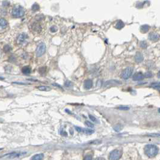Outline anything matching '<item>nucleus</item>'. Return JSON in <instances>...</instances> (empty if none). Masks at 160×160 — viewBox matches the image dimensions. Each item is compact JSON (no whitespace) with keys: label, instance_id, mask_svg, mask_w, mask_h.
Masks as SVG:
<instances>
[{"label":"nucleus","instance_id":"f257e3e1","mask_svg":"<svg viewBox=\"0 0 160 160\" xmlns=\"http://www.w3.org/2000/svg\"><path fill=\"white\" fill-rule=\"evenodd\" d=\"M158 152V148L153 144H147L144 147V153L149 158L155 157Z\"/></svg>","mask_w":160,"mask_h":160},{"label":"nucleus","instance_id":"f03ea898","mask_svg":"<svg viewBox=\"0 0 160 160\" xmlns=\"http://www.w3.org/2000/svg\"><path fill=\"white\" fill-rule=\"evenodd\" d=\"M24 9L21 6H16L12 10V15L15 17H21L24 16Z\"/></svg>","mask_w":160,"mask_h":160},{"label":"nucleus","instance_id":"7ed1b4c3","mask_svg":"<svg viewBox=\"0 0 160 160\" xmlns=\"http://www.w3.org/2000/svg\"><path fill=\"white\" fill-rule=\"evenodd\" d=\"M46 45L45 44V43H40L39 45L37 46L36 51V55H37V57H40L45 54V51H46Z\"/></svg>","mask_w":160,"mask_h":160},{"label":"nucleus","instance_id":"20e7f679","mask_svg":"<svg viewBox=\"0 0 160 160\" xmlns=\"http://www.w3.org/2000/svg\"><path fill=\"white\" fill-rule=\"evenodd\" d=\"M122 153L119 150H114L109 153V160H119L122 157Z\"/></svg>","mask_w":160,"mask_h":160},{"label":"nucleus","instance_id":"39448f33","mask_svg":"<svg viewBox=\"0 0 160 160\" xmlns=\"http://www.w3.org/2000/svg\"><path fill=\"white\" fill-rule=\"evenodd\" d=\"M133 72V68L132 67H128L126 68L121 74V77L124 80H127L131 76Z\"/></svg>","mask_w":160,"mask_h":160},{"label":"nucleus","instance_id":"423d86ee","mask_svg":"<svg viewBox=\"0 0 160 160\" xmlns=\"http://www.w3.org/2000/svg\"><path fill=\"white\" fill-rule=\"evenodd\" d=\"M75 129L79 133H83L85 134H92L94 133V131L92 130V129H85V128H80V127L78 126H75Z\"/></svg>","mask_w":160,"mask_h":160},{"label":"nucleus","instance_id":"0eeeda50","mask_svg":"<svg viewBox=\"0 0 160 160\" xmlns=\"http://www.w3.org/2000/svg\"><path fill=\"white\" fill-rule=\"evenodd\" d=\"M28 37L27 34L23 33L21 34L19 36H18L17 39V42L18 44H22L24 43V42H25V40L27 39Z\"/></svg>","mask_w":160,"mask_h":160},{"label":"nucleus","instance_id":"6e6552de","mask_svg":"<svg viewBox=\"0 0 160 160\" xmlns=\"http://www.w3.org/2000/svg\"><path fill=\"white\" fill-rule=\"evenodd\" d=\"M160 36L158 33H151L149 34V39L151 40V41L157 42L160 39Z\"/></svg>","mask_w":160,"mask_h":160},{"label":"nucleus","instance_id":"1a4fd4ad","mask_svg":"<svg viewBox=\"0 0 160 160\" xmlns=\"http://www.w3.org/2000/svg\"><path fill=\"white\" fill-rule=\"evenodd\" d=\"M144 75H143L142 72H137L134 75L133 79L134 81H141L143 80L144 78Z\"/></svg>","mask_w":160,"mask_h":160},{"label":"nucleus","instance_id":"9d476101","mask_svg":"<svg viewBox=\"0 0 160 160\" xmlns=\"http://www.w3.org/2000/svg\"><path fill=\"white\" fill-rule=\"evenodd\" d=\"M84 86L85 89H90L93 86V81L91 80H87L84 81Z\"/></svg>","mask_w":160,"mask_h":160},{"label":"nucleus","instance_id":"9b49d317","mask_svg":"<svg viewBox=\"0 0 160 160\" xmlns=\"http://www.w3.org/2000/svg\"><path fill=\"white\" fill-rule=\"evenodd\" d=\"M117 84H120V83L119 81L117 80H111L108 81L105 83V87L111 86V85H117Z\"/></svg>","mask_w":160,"mask_h":160},{"label":"nucleus","instance_id":"f8f14e48","mask_svg":"<svg viewBox=\"0 0 160 160\" xmlns=\"http://www.w3.org/2000/svg\"><path fill=\"white\" fill-rule=\"evenodd\" d=\"M135 60L136 62L140 63L143 60V55L141 52H137L135 56Z\"/></svg>","mask_w":160,"mask_h":160},{"label":"nucleus","instance_id":"ddd939ff","mask_svg":"<svg viewBox=\"0 0 160 160\" xmlns=\"http://www.w3.org/2000/svg\"><path fill=\"white\" fill-rule=\"evenodd\" d=\"M151 87L155 90L160 91V82H155V83H151Z\"/></svg>","mask_w":160,"mask_h":160},{"label":"nucleus","instance_id":"4468645a","mask_svg":"<svg viewBox=\"0 0 160 160\" xmlns=\"http://www.w3.org/2000/svg\"><path fill=\"white\" fill-rule=\"evenodd\" d=\"M44 157V155L43 153L36 154L31 158V160H42Z\"/></svg>","mask_w":160,"mask_h":160},{"label":"nucleus","instance_id":"2eb2a0df","mask_svg":"<svg viewBox=\"0 0 160 160\" xmlns=\"http://www.w3.org/2000/svg\"><path fill=\"white\" fill-rule=\"evenodd\" d=\"M37 89L40 90V91H50L51 90V88L50 87H48L46 85H40V86L37 87Z\"/></svg>","mask_w":160,"mask_h":160},{"label":"nucleus","instance_id":"dca6fc26","mask_svg":"<svg viewBox=\"0 0 160 160\" xmlns=\"http://www.w3.org/2000/svg\"><path fill=\"white\" fill-rule=\"evenodd\" d=\"M22 73L24 74H30V73L31 72V68H30V66H24V67H22Z\"/></svg>","mask_w":160,"mask_h":160},{"label":"nucleus","instance_id":"f3484780","mask_svg":"<svg viewBox=\"0 0 160 160\" xmlns=\"http://www.w3.org/2000/svg\"><path fill=\"white\" fill-rule=\"evenodd\" d=\"M0 23H1V28H4L7 26V21H6L5 19L4 18H1V20H0Z\"/></svg>","mask_w":160,"mask_h":160},{"label":"nucleus","instance_id":"a211bd4d","mask_svg":"<svg viewBox=\"0 0 160 160\" xmlns=\"http://www.w3.org/2000/svg\"><path fill=\"white\" fill-rule=\"evenodd\" d=\"M125 27V24L122 21H119L116 25V28L118 30H121Z\"/></svg>","mask_w":160,"mask_h":160},{"label":"nucleus","instance_id":"6ab92c4d","mask_svg":"<svg viewBox=\"0 0 160 160\" xmlns=\"http://www.w3.org/2000/svg\"><path fill=\"white\" fill-rule=\"evenodd\" d=\"M149 26L147 25H142V27H140V30L142 33H147V31H149Z\"/></svg>","mask_w":160,"mask_h":160},{"label":"nucleus","instance_id":"aec40b11","mask_svg":"<svg viewBox=\"0 0 160 160\" xmlns=\"http://www.w3.org/2000/svg\"><path fill=\"white\" fill-rule=\"evenodd\" d=\"M31 9H32L33 12H37V11H38L40 9V7L38 4L34 3L32 7H31Z\"/></svg>","mask_w":160,"mask_h":160},{"label":"nucleus","instance_id":"412c9836","mask_svg":"<svg viewBox=\"0 0 160 160\" xmlns=\"http://www.w3.org/2000/svg\"><path fill=\"white\" fill-rule=\"evenodd\" d=\"M46 67H42L39 68V73L41 74V75H43V74H45V73H46Z\"/></svg>","mask_w":160,"mask_h":160},{"label":"nucleus","instance_id":"4be33fe9","mask_svg":"<svg viewBox=\"0 0 160 160\" xmlns=\"http://www.w3.org/2000/svg\"><path fill=\"white\" fill-rule=\"evenodd\" d=\"M64 85L66 87H72V83L70 81H66L65 84H64Z\"/></svg>","mask_w":160,"mask_h":160},{"label":"nucleus","instance_id":"5701e85b","mask_svg":"<svg viewBox=\"0 0 160 160\" xmlns=\"http://www.w3.org/2000/svg\"><path fill=\"white\" fill-rule=\"evenodd\" d=\"M11 50H12V48H11L10 46H9L8 45H6L4 46V51L6 52H8V51H10Z\"/></svg>","mask_w":160,"mask_h":160},{"label":"nucleus","instance_id":"b1692460","mask_svg":"<svg viewBox=\"0 0 160 160\" xmlns=\"http://www.w3.org/2000/svg\"><path fill=\"white\" fill-rule=\"evenodd\" d=\"M122 129V125L120 124H118V125H116L115 126V127L114 128V129L116 131L118 132L119 131H120L121 129Z\"/></svg>","mask_w":160,"mask_h":160},{"label":"nucleus","instance_id":"393cba45","mask_svg":"<svg viewBox=\"0 0 160 160\" xmlns=\"http://www.w3.org/2000/svg\"><path fill=\"white\" fill-rule=\"evenodd\" d=\"M35 24L36 23H34V24H33V30H36V31H38L39 32V28H40V29H41L42 28L41 27H40V25H39V24Z\"/></svg>","mask_w":160,"mask_h":160},{"label":"nucleus","instance_id":"a878e982","mask_svg":"<svg viewBox=\"0 0 160 160\" xmlns=\"http://www.w3.org/2000/svg\"><path fill=\"white\" fill-rule=\"evenodd\" d=\"M89 118H90V120H91L92 121H93V122H96V123H99V122H98V119H97L96 118H95V117H94L93 116L91 115V114H89Z\"/></svg>","mask_w":160,"mask_h":160},{"label":"nucleus","instance_id":"bb28decb","mask_svg":"<svg viewBox=\"0 0 160 160\" xmlns=\"http://www.w3.org/2000/svg\"><path fill=\"white\" fill-rule=\"evenodd\" d=\"M140 46L141 48H146L147 46V45L146 43V42L144 41H143V42H140Z\"/></svg>","mask_w":160,"mask_h":160},{"label":"nucleus","instance_id":"cd10ccee","mask_svg":"<svg viewBox=\"0 0 160 160\" xmlns=\"http://www.w3.org/2000/svg\"><path fill=\"white\" fill-rule=\"evenodd\" d=\"M57 30H58V28L55 25L52 26V27L50 28V31H51L52 33L57 32Z\"/></svg>","mask_w":160,"mask_h":160},{"label":"nucleus","instance_id":"c85d7f7f","mask_svg":"<svg viewBox=\"0 0 160 160\" xmlns=\"http://www.w3.org/2000/svg\"><path fill=\"white\" fill-rule=\"evenodd\" d=\"M85 123L87 126L90 127V128H93L94 127V125L90 122H89V121H85Z\"/></svg>","mask_w":160,"mask_h":160},{"label":"nucleus","instance_id":"c756f323","mask_svg":"<svg viewBox=\"0 0 160 160\" xmlns=\"http://www.w3.org/2000/svg\"><path fill=\"white\" fill-rule=\"evenodd\" d=\"M144 76L146 78H151L152 76V74L151 72H147L144 74Z\"/></svg>","mask_w":160,"mask_h":160},{"label":"nucleus","instance_id":"7c9ffc66","mask_svg":"<svg viewBox=\"0 0 160 160\" xmlns=\"http://www.w3.org/2000/svg\"><path fill=\"white\" fill-rule=\"evenodd\" d=\"M119 109H121V110H128L129 109V108L128 107H126V106H121L119 107Z\"/></svg>","mask_w":160,"mask_h":160},{"label":"nucleus","instance_id":"2f4dec72","mask_svg":"<svg viewBox=\"0 0 160 160\" xmlns=\"http://www.w3.org/2000/svg\"><path fill=\"white\" fill-rule=\"evenodd\" d=\"M150 137H160V134H151L149 135Z\"/></svg>","mask_w":160,"mask_h":160},{"label":"nucleus","instance_id":"473e14b6","mask_svg":"<svg viewBox=\"0 0 160 160\" xmlns=\"http://www.w3.org/2000/svg\"><path fill=\"white\" fill-rule=\"evenodd\" d=\"M84 160H93V158L91 156L87 155V156H86L85 158H84Z\"/></svg>","mask_w":160,"mask_h":160},{"label":"nucleus","instance_id":"72a5a7b5","mask_svg":"<svg viewBox=\"0 0 160 160\" xmlns=\"http://www.w3.org/2000/svg\"><path fill=\"white\" fill-rule=\"evenodd\" d=\"M10 5V2L8 1H4L3 2V6H8Z\"/></svg>","mask_w":160,"mask_h":160},{"label":"nucleus","instance_id":"f704fd0d","mask_svg":"<svg viewBox=\"0 0 160 160\" xmlns=\"http://www.w3.org/2000/svg\"><path fill=\"white\" fill-rule=\"evenodd\" d=\"M15 84H22V85H28L29 84L28 83H17V82H16V83H14Z\"/></svg>","mask_w":160,"mask_h":160},{"label":"nucleus","instance_id":"c9c22d12","mask_svg":"<svg viewBox=\"0 0 160 160\" xmlns=\"http://www.w3.org/2000/svg\"><path fill=\"white\" fill-rule=\"evenodd\" d=\"M96 160H105L103 158H98Z\"/></svg>","mask_w":160,"mask_h":160},{"label":"nucleus","instance_id":"e433bc0d","mask_svg":"<svg viewBox=\"0 0 160 160\" xmlns=\"http://www.w3.org/2000/svg\"><path fill=\"white\" fill-rule=\"evenodd\" d=\"M157 76H158V78H160V70L159 72H158V74H157Z\"/></svg>","mask_w":160,"mask_h":160},{"label":"nucleus","instance_id":"4c0bfd02","mask_svg":"<svg viewBox=\"0 0 160 160\" xmlns=\"http://www.w3.org/2000/svg\"><path fill=\"white\" fill-rule=\"evenodd\" d=\"M158 111H159V112H160V108L159 109H158Z\"/></svg>","mask_w":160,"mask_h":160}]
</instances>
